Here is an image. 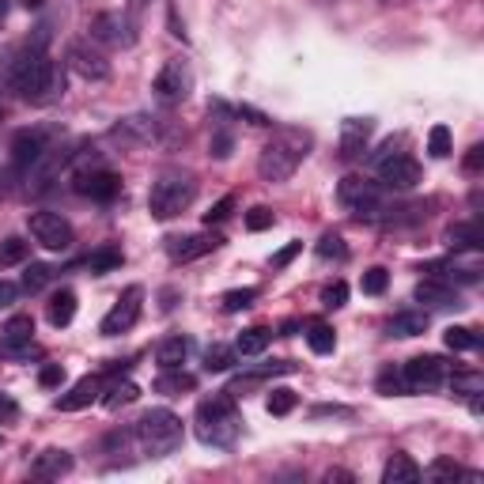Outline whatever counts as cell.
Segmentation results:
<instances>
[{"label":"cell","mask_w":484,"mask_h":484,"mask_svg":"<svg viewBox=\"0 0 484 484\" xmlns=\"http://www.w3.org/2000/svg\"><path fill=\"white\" fill-rule=\"evenodd\" d=\"M12 83H15V91L24 95L27 102H34V107H46V102H53V99L65 95V76H61L57 61L46 57L42 50L27 53L24 61H15Z\"/></svg>","instance_id":"cell-1"},{"label":"cell","mask_w":484,"mask_h":484,"mask_svg":"<svg viewBox=\"0 0 484 484\" xmlns=\"http://www.w3.org/2000/svg\"><path fill=\"white\" fill-rule=\"evenodd\" d=\"M197 439L208 447H231L242 432V416L235 409V394H216L197 405Z\"/></svg>","instance_id":"cell-2"},{"label":"cell","mask_w":484,"mask_h":484,"mask_svg":"<svg viewBox=\"0 0 484 484\" xmlns=\"http://www.w3.org/2000/svg\"><path fill=\"white\" fill-rule=\"evenodd\" d=\"M307 148H310V137L307 133H296V129H284L277 140H269L261 156H258V175L265 182H288L291 175L299 171V163L307 159Z\"/></svg>","instance_id":"cell-3"},{"label":"cell","mask_w":484,"mask_h":484,"mask_svg":"<svg viewBox=\"0 0 484 484\" xmlns=\"http://www.w3.org/2000/svg\"><path fill=\"white\" fill-rule=\"evenodd\" d=\"M182 416H175L171 409H152L140 416L137 424V439L144 443V451H148L152 458H166L175 454L182 447Z\"/></svg>","instance_id":"cell-4"},{"label":"cell","mask_w":484,"mask_h":484,"mask_svg":"<svg viewBox=\"0 0 484 484\" xmlns=\"http://www.w3.org/2000/svg\"><path fill=\"white\" fill-rule=\"evenodd\" d=\"M194 197H197V182L189 175H163L148 194V213L156 220H175L194 204Z\"/></svg>","instance_id":"cell-5"},{"label":"cell","mask_w":484,"mask_h":484,"mask_svg":"<svg viewBox=\"0 0 484 484\" xmlns=\"http://www.w3.org/2000/svg\"><path fill=\"white\" fill-rule=\"evenodd\" d=\"M27 227H31V239L42 250H53V254H65V250L76 242L72 223L61 216V213H31L27 216Z\"/></svg>","instance_id":"cell-6"},{"label":"cell","mask_w":484,"mask_h":484,"mask_svg":"<svg viewBox=\"0 0 484 484\" xmlns=\"http://www.w3.org/2000/svg\"><path fill=\"white\" fill-rule=\"evenodd\" d=\"M152 91L163 107H178V102H185L189 91H194V69H189L185 61H166L152 83Z\"/></svg>","instance_id":"cell-7"},{"label":"cell","mask_w":484,"mask_h":484,"mask_svg":"<svg viewBox=\"0 0 484 484\" xmlns=\"http://www.w3.org/2000/svg\"><path fill=\"white\" fill-rule=\"evenodd\" d=\"M91 38L102 42V46H114V50H129L137 42V27L129 15L121 12H99L91 19Z\"/></svg>","instance_id":"cell-8"},{"label":"cell","mask_w":484,"mask_h":484,"mask_svg":"<svg viewBox=\"0 0 484 484\" xmlns=\"http://www.w3.org/2000/svg\"><path fill=\"white\" fill-rule=\"evenodd\" d=\"M443 375H447V364L439 360V356H416V360L405 364L402 383H405V390H413V394H428V390H439Z\"/></svg>","instance_id":"cell-9"},{"label":"cell","mask_w":484,"mask_h":484,"mask_svg":"<svg viewBox=\"0 0 484 484\" xmlns=\"http://www.w3.org/2000/svg\"><path fill=\"white\" fill-rule=\"evenodd\" d=\"M140 299H144L140 288H125V296L107 310V318H102L99 329L107 333V337H118V333H125V329H133L137 318H140Z\"/></svg>","instance_id":"cell-10"},{"label":"cell","mask_w":484,"mask_h":484,"mask_svg":"<svg viewBox=\"0 0 484 484\" xmlns=\"http://www.w3.org/2000/svg\"><path fill=\"white\" fill-rule=\"evenodd\" d=\"M223 239L216 235V231H201V235H171L166 239V254H171L175 261H197L204 254H213V250H220Z\"/></svg>","instance_id":"cell-11"},{"label":"cell","mask_w":484,"mask_h":484,"mask_svg":"<svg viewBox=\"0 0 484 484\" xmlns=\"http://www.w3.org/2000/svg\"><path fill=\"white\" fill-rule=\"evenodd\" d=\"M69 69L83 80H107L110 76V61L102 57L91 42H69Z\"/></svg>","instance_id":"cell-12"},{"label":"cell","mask_w":484,"mask_h":484,"mask_svg":"<svg viewBox=\"0 0 484 484\" xmlns=\"http://www.w3.org/2000/svg\"><path fill=\"white\" fill-rule=\"evenodd\" d=\"M76 194H80V197H91V201H102V204H110V201L121 194V178H118L114 171H107V166H95V171L76 175Z\"/></svg>","instance_id":"cell-13"},{"label":"cell","mask_w":484,"mask_h":484,"mask_svg":"<svg viewBox=\"0 0 484 484\" xmlns=\"http://www.w3.org/2000/svg\"><path fill=\"white\" fill-rule=\"evenodd\" d=\"M378 178H383L390 189H413V185H420V163L405 152H397V156L378 163Z\"/></svg>","instance_id":"cell-14"},{"label":"cell","mask_w":484,"mask_h":484,"mask_svg":"<svg viewBox=\"0 0 484 484\" xmlns=\"http://www.w3.org/2000/svg\"><path fill=\"white\" fill-rule=\"evenodd\" d=\"M337 201L348 204L352 213H360V208H367V204H378V189H375V182H367L360 175H348L341 185H337Z\"/></svg>","instance_id":"cell-15"},{"label":"cell","mask_w":484,"mask_h":484,"mask_svg":"<svg viewBox=\"0 0 484 484\" xmlns=\"http://www.w3.org/2000/svg\"><path fill=\"white\" fill-rule=\"evenodd\" d=\"M371 133H375V121L371 118H348L341 125V156H348V159L364 156L367 144H371Z\"/></svg>","instance_id":"cell-16"},{"label":"cell","mask_w":484,"mask_h":484,"mask_svg":"<svg viewBox=\"0 0 484 484\" xmlns=\"http://www.w3.org/2000/svg\"><path fill=\"white\" fill-rule=\"evenodd\" d=\"M50 148H46V137L42 133H31V129H24V133H15V140H12V159H15V166H31L46 156Z\"/></svg>","instance_id":"cell-17"},{"label":"cell","mask_w":484,"mask_h":484,"mask_svg":"<svg viewBox=\"0 0 484 484\" xmlns=\"http://www.w3.org/2000/svg\"><path fill=\"white\" fill-rule=\"evenodd\" d=\"M99 390H102V375L80 378V383H76L65 397H57V409H61V413H76V409H83V405H91L95 397H99Z\"/></svg>","instance_id":"cell-18"},{"label":"cell","mask_w":484,"mask_h":484,"mask_svg":"<svg viewBox=\"0 0 484 484\" xmlns=\"http://www.w3.org/2000/svg\"><path fill=\"white\" fill-rule=\"evenodd\" d=\"M69 470H72V454L69 451H57V447L42 451L34 458V466H31V473L42 477V480H57V477H65Z\"/></svg>","instance_id":"cell-19"},{"label":"cell","mask_w":484,"mask_h":484,"mask_svg":"<svg viewBox=\"0 0 484 484\" xmlns=\"http://www.w3.org/2000/svg\"><path fill=\"white\" fill-rule=\"evenodd\" d=\"M114 140H121V144H148V140H156V118H144V114L125 118L121 125H114Z\"/></svg>","instance_id":"cell-20"},{"label":"cell","mask_w":484,"mask_h":484,"mask_svg":"<svg viewBox=\"0 0 484 484\" xmlns=\"http://www.w3.org/2000/svg\"><path fill=\"white\" fill-rule=\"evenodd\" d=\"M416 299L428 303V307H439V310H451V307H461V296L451 288V284H439V280H420L416 284Z\"/></svg>","instance_id":"cell-21"},{"label":"cell","mask_w":484,"mask_h":484,"mask_svg":"<svg viewBox=\"0 0 484 484\" xmlns=\"http://www.w3.org/2000/svg\"><path fill=\"white\" fill-rule=\"evenodd\" d=\"M420 480V466L409 454H390V461L383 466V484H416Z\"/></svg>","instance_id":"cell-22"},{"label":"cell","mask_w":484,"mask_h":484,"mask_svg":"<svg viewBox=\"0 0 484 484\" xmlns=\"http://www.w3.org/2000/svg\"><path fill=\"white\" fill-rule=\"evenodd\" d=\"M197 386V378L182 371V367H163V375L156 378V394H166V397H178V394H189Z\"/></svg>","instance_id":"cell-23"},{"label":"cell","mask_w":484,"mask_h":484,"mask_svg":"<svg viewBox=\"0 0 484 484\" xmlns=\"http://www.w3.org/2000/svg\"><path fill=\"white\" fill-rule=\"evenodd\" d=\"M390 333L394 337H420V333H428V314L424 310H397L394 322H390Z\"/></svg>","instance_id":"cell-24"},{"label":"cell","mask_w":484,"mask_h":484,"mask_svg":"<svg viewBox=\"0 0 484 484\" xmlns=\"http://www.w3.org/2000/svg\"><path fill=\"white\" fill-rule=\"evenodd\" d=\"M46 318H50V326H69L72 318H76V296H72V291L69 288H61L57 291V296L50 299V310H46Z\"/></svg>","instance_id":"cell-25"},{"label":"cell","mask_w":484,"mask_h":484,"mask_svg":"<svg viewBox=\"0 0 484 484\" xmlns=\"http://www.w3.org/2000/svg\"><path fill=\"white\" fill-rule=\"evenodd\" d=\"M420 477H428V480H458V477H466V480H480V473L461 470L458 461H451V458H435L428 470H420Z\"/></svg>","instance_id":"cell-26"},{"label":"cell","mask_w":484,"mask_h":484,"mask_svg":"<svg viewBox=\"0 0 484 484\" xmlns=\"http://www.w3.org/2000/svg\"><path fill=\"white\" fill-rule=\"evenodd\" d=\"M185 356H189V341H185V337H166V341L156 348L159 367H182Z\"/></svg>","instance_id":"cell-27"},{"label":"cell","mask_w":484,"mask_h":484,"mask_svg":"<svg viewBox=\"0 0 484 484\" xmlns=\"http://www.w3.org/2000/svg\"><path fill=\"white\" fill-rule=\"evenodd\" d=\"M88 269L95 272V277L121 269V250H118V246H99V250H91V254H88Z\"/></svg>","instance_id":"cell-28"},{"label":"cell","mask_w":484,"mask_h":484,"mask_svg":"<svg viewBox=\"0 0 484 484\" xmlns=\"http://www.w3.org/2000/svg\"><path fill=\"white\" fill-rule=\"evenodd\" d=\"M140 397V386L137 383H114L110 390H107V397H102V405H107L110 413H118V409H125V405H133Z\"/></svg>","instance_id":"cell-29"},{"label":"cell","mask_w":484,"mask_h":484,"mask_svg":"<svg viewBox=\"0 0 484 484\" xmlns=\"http://www.w3.org/2000/svg\"><path fill=\"white\" fill-rule=\"evenodd\" d=\"M307 345H310V352L329 356V352L337 348V333H333L326 322H310V329H307Z\"/></svg>","instance_id":"cell-30"},{"label":"cell","mask_w":484,"mask_h":484,"mask_svg":"<svg viewBox=\"0 0 484 484\" xmlns=\"http://www.w3.org/2000/svg\"><path fill=\"white\" fill-rule=\"evenodd\" d=\"M443 341H447L451 352H473V348L480 345V337H477V329H470V326H451V329L443 333Z\"/></svg>","instance_id":"cell-31"},{"label":"cell","mask_w":484,"mask_h":484,"mask_svg":"<svg viewBox=\"0 0 484 484\" xmlns=\"http://www.w3.org/2000/svg\"><path fill=\"white\" fill-rule=\"evenodd\" d=\"M265 345H269V329L254 326V329H242V333H239L235 352H239V356H258V352H265Z\"/></svg>","instance_id":"cell-32"},{"label":"cell","mask_w":484,"mask_h":484,"mask_svg":"<svg viewBox=\"0 0 484 484\" xmlns=\"http://www.w3.org/2000/svg\"><path fill=\"white\" fill-rule=\"evenodd\" d=\"M447 239H451L454 250H477L480 246V227L477 223H454L447 231Z\"/></svg>","instance_id":"cell-33"},{"label":"cell","mask_w":484,"mask_h":484,"mask_svg":"<svg viewBox=\"0 0 484 484\" xmlns=\"http://www.w3.org/2000/svg\"><path fill=\"white\" fill-rule=\"evenodd\" d=\"M231 364H235V348H227V345H213V348L204 352V371H208V375L231 371Z\"/></svg>","instance_id":"cell-34"},{"label":"cell","mask_w":484,"mask_h":484,"mask_svg":"<svg viewBox=\"0 0 484 484\" xmlns=\"http://www.w3.org/2000/svg\"><path fill=\"white\" fill-rule=\"evenodd\" d=\"M27 242L19 239V235H12V239H5L0 242V269H12V265H19V261H27Z\"/></svg>","instance_id":"cell-35"},{"label":"cell","mask_w":484,"mask_h":484,"mask_svg":"<svg viewBox=\"0 0 484 484\" xmlns=\"http://www.w3.org/2000/svg\"><path fill=\"white\" fill-rule=\"evenodd\" d=\"M50 280H53V269H50V265H31V269L24 272V291L38 296V291H46Z\"/></svg>","instance_id":"cell-36"},{"label":"cell","mask_w":484,"mask_h":484,"mask_svg":"<svg viewBox=\"0 0 484 484\" xmlns=\"http://www.w3.org/2000/svg\"><path fill=\"white\" fill-rule=\"evenodd\" d=\"M254 299H258V288H235V291H227V296H223V310L239 314L246 307H254Z\"/></svg>","instance_id":"cell-37"},{"label":"cell","mask_w":484,"mask_h":484,"mask_svg":"<svg viewBox=\"0 0 484 484\" xmlns=\"http://www.w3.org/2000/svg\"><path fill=\"white\" fill-rule=\"evenodd\" d=\"M428 152L435 156V159H447L454 148H451V129L447 125H435V129L428 133Z\"/></svg>","instance_id":"cell-38"},{"label":"cell","mask_w":484,"mask_h":484,"mask_svg":"<svg viewBox=\"0 0 484 484\" xmlns=\"http://www.w3.org/2000/svg\"><path fill=\"white\" fill-rule=\"evenodd\" d=\"M386 284H390V272H386L383 265L367 269V272H364V280H360V288L367 291V296H383V291H386Z\"/></svg>","instance_id":"cell-39"},{"label":"cell","mask_w":484,"mask_h":484,"mask_svg":"<svg viewBox=\"0 0 484 484\" xmlns=\"http://www.w3.org/2000/svg\"><path fill=\"white\" fill-rule=\"evenodd\" d=\"M451 390H454V394H480V390H484V378H480L477 371H458V375L451 378Z\"/></svg>","instance_id":"cell-40"},{"label":"cell","mask_w":484,"mask_h":484,"mask_svg":"<svg viewBox=\"0 0 484 484\" xmlns=\"http://www.w3.org/2000/svg\"><path fill=\"white\" fill-rule=\"evenodd\" d=\"M265 409H269L272 416H288L291 409H296V394H291V390H272L269 402H265Z\"/></svg>","instance_id":"cell-41"},{"label":"cell","mask_w":484,"mask_h":484,"mask_svg":"<svg viewBox=\"0 0 484 484\" xmlns=\"http://www.w3.org/2000/svg\"><path fill=\"white\" fill-rule=\"evenodd\" d=\"M318 258H337V261H345L348 258V246H345V239L341 235H322V242H318Z\"/></svg>","instance_id":"cell-42"},{"label":"cell","mask_w":484,"mask_h":484,"mask_svg":"<svg viewBox=\"0 0 484 484\" xmlns=\"http://www.w3.org/2000/svg\"><path fill=\"white\" fill-rule=\"evenodd\" d=\"M272 223H277V216H272L265 204H258V208H250V213H246V227L250 231H269Z\"/></svg>","instance_id":"cell-43"},{"label":"cell","mask_w":484,"mask_h":484,"mask_svg":"<svg viewBox=\"0 0 484 484\" xmlns=\"http://www.w3.org/2000/svg\"><path fill=\"white\" fill-rule=\"evenodd\" d=\"M345 299H348V284L345 280H333L326 291H322V303L329 307V310H337V307H345Z\"/></svg>","instance_id":"cell-44"},{"label":"cell","mask_w":484,"mask_h":484,"mask_svg":"<svg viewBox=\"0 0 484 484\" xmlns=\"http://www.w3.org/2000/svg\"><path fill=\"white\" fill-rule=\"evenodd\" d=\"M231 208H235V197H220V201L204 213V223H208V227H213V223H223V220L231 216Z\"/></svg>","instance_id":"cell-45"},{"label":"cell","mask_w":484,"mask_h":484,"mask_svg":"<svg viewBox=\"0 0 484 484\" xmlns=\"http://www.w3.org/2000/svg\"><path fill=\"white\" fill-rule=\"evenodd\" d=\"M38 383H42V386H46V390L61 386V383H65V367H61V364H46V367H42V371H38Z\"/></svg>","instance_id":"cell-46"},{"label":"cell","mask_w":484,"mask_h":484,"mask_svg":"<svg viewBox=\"0 0 484 484\" xmlns=\"http://www.w3.org/2000/svg\"><path fill=\"white\" fill-rule=\"evenodd\" d=\"M397 390H405L402 375H394V371H383V375H378V394H397Z\"/></svg>","instance_id":"cell-47"},{"label":"cell","mask_w":484,"mask_h":484,"mask_svg":"<svg viewBox=\"0 0 484 484\" xmlns=\"http://www.w3.org/2000/svg\"><path fill=\"white\" fill-rule=\"evenodd\" d=\"M299 250H303V242H288L284 250H280V254H272V269H284L291 258H296L299 254Z\"/></svg>","instance_id":"cell-48"},{"label":"cell","mask_w":484,"mask_h":484,"mask_svg":"<svg viewBox=\"0 0 484 484\" xmlns=\"http://www.w3.org/2000/svg\"><path fill=\"white\" fill-rule=\"evenodd\" d=\"M480 166H484V144H473L470 156H466V171L470 175H480Z\"/></svg>","instance_id":"cell-49"},{"label":"cell","mask_w":484,"mask_h":484,"mask_svg":"<svg viewBox=\"0 0 484 484\" xmlns=\"http://www.w3.org/2000/svg\"><path fill=\"white\" fill-rule=\"evenodd\" d=\"M15 299H19V288L12 280H0V310H8Z\"/></svg>","instance_id":"cell-50"},{"label":"cell","mask_w":484,"mask_h":484,"mask_svg":"<svg viewBox=\"0 0 484 484\" xmlns=\"http://www.w3.org/2000/svg\"><path fill=\"white\" fill-rule=\"evenodd\" d=\"M213 156H216V159H227V156H231V137H227V133H216V137H213Z\"/></svg>","instance_id":"cell-51"},{"label":"cell","mask_w":484,"mask_h":484,"mask_svg":"<svg viewBox=\"0 0 484 484\" xmlns=\"http://www.w3.org/2000/svg\"><path fill=\"white\" fill-rule=\"evenodd\" d=\"M397 148H402V140H386V144H383V148H378V152H375V166H378V163H383V159H390V156H397Z\"/></svg>","instance_id":"cell-52"},{"label":"cell","mask_w":484,"mask_h":484,"mask_svg":"<svg viewBox=\"0 0 484 484\" xmlns=\"http://www.w3.org/2000/svg\"><path fill=\"white\" fill-rule=\"evenodd\" d=\"M314 416H348V409H341V405H318V409H314Z\"/></svg>","instance_id":"cell-53"},{"label":"cell","mask_w":484,"mask_h":484,"mask_svg":"<svg viewBox=\"0 0 484 484\" xmlns=\"http://www.w3.org/2000/svg\"><path fill=\"white\" fill-rule=\"evenodd\" d=\"M326 480L333 484V480H356V477H352V473H345V470H329V473H326Z\"/></svg>","instance_id":"cell-54"},{"label":"cell","mask_w":484,"mask_h":484,"mask_svg":"<svg viewBox=\"0 0 484 484\" xmlns=\"http://www.w3.org/2000/svg\"><path fill=\"white\" fill-rule=\"evenodd\" d=\"M19 5H24V8H31V12H38L42 5H46V0H19Z\"/></svg>","instance_id":"cell-55"},{"label":"cell","mask_w":484,"mask_h":484,"mask_svg":"<svg viewBox=\"0 0 484 484\" xmlns=\"http://www.w3.org/2000/svg\"><path fill=\"white\" fill-rule=\"evenodd\" d=\"M0 447H5V435H0Z\"/></svg>","instance_id":"cell-56"},{"label":"cell","mask_w":484,"mask_h":484,"mask_svg":"<svg viewBox=\"0 0 484 484\" xmlns=\"http://www.w3.org/2000/svg\"><path fill=\"white\" fill-rule=\"evenodd\" d=\"M133 5H144V0H133Z\"/></svg>","instance_id":"cell-57"}]
</instances>
